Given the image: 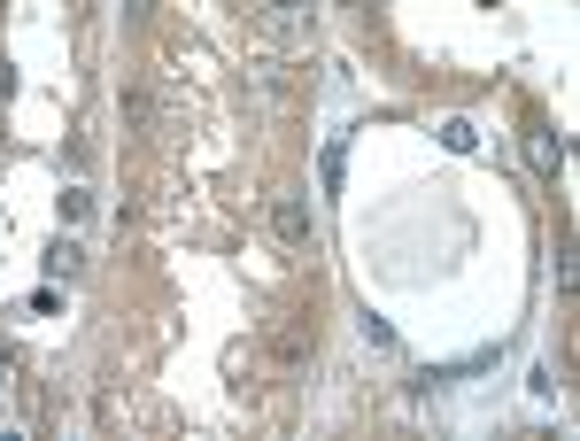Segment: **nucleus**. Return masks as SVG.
<instances>
[{
	"mask_svg": "<svg viewBox=\"0 0 580 441\" xmlns=\"http://www.w3.org/2000/svg\"><path fill=\"white\" fill-rule=\"evenodd\" d=\"M271 233L287 240V248H310V240H318V217H310V202H302V194H271Z\"/></svg>",
	"mask_w": 580,
	"mask_h": 441,
	"instance_id": "1",
	"label": "nucleus"
},
{
	"mask_svg": "<svg viewBox=\"0 0 580 441\" xmlns=\"http://www.w3.org/2000/svg\"><path fill=\"white\" fill-rule=\"evenodd\" d=\"M263 8H271V31H302L318 0H263Z\"/></svg>",
	"mask_w": 580,
	"mask_h": 441,
	"instance_id": "2",
	"label": "nucleus"
},
{
	"mask_svg": "<svg viewBox=\"0 0 580 441\" xmlns=\"http://www.w3.org/2000/svg\"><path fill=\"white\" fill-rule=\"evenodd\" d=\"M47 271H55V279H78V271H86V248H78V240H55V248H47Z\"/></svg>",
	"mask_w": 580,
	"mask_h": 441,
	"instance_id": "3",
	"label": "nucleus"
},
{
	"mask_svg": "<svg viewBox=\"0 0 580 441\" xmlns=\"http://www.w3.org/2000/svg\"><path fill=\"white\" fill-rule=\"evenodd\" d=\"M526 155H534V171H557V163H565V147H557L550 132H542V124L526 132Z\"/></svg>",
	"mask_w": 580,
	"mask_h": 441,
	"instance_id": "4",
	"label": "nucleus"
},
{
	"mask_svg": "<svg viewBox=\"0 0 580 441\" xmlns=\"http://www.w3.org/2000/svg\"><path fill=\"white\" fill-rule=\"evenodd\" d=\"M441 147H457V155H472V147H480V132H472L464 117H449V124H441Z\"/></svg>",
	"mask_w": 580,
	"mask_h": 441,
	"instance_id": "5",
	"label": "nucleus"
},
{
	"mask_svg": "<svg viewBox=\"0 0 580 441\" xmlns=\"http://www.w3.org/2000/svg\"><path fill=\"white\" fill-rule=\"evenodd\" d=\"M356 325H364V341H372V349H395V325H387V318H372V310H364Z\"/></svg>",
	"mask_w": 580,
	"mask_h": 441,
	"instance_id": "6",
	"label": "nucleus"
},
{
	"mask_svg": "<svg viewBox=\"0 0 580 441\" xmlns=\"http://www.w3.org/2000/svg\"><path fill=\"white\" fill-rule=\"evenodd\" d=\"M0 387H8V364H0Z\"/></svg>",
	"mask_w": 580,
	"mask_h": 441,
	"instance_id": "7",
	"label": "nucleus"
}]
</instances>
